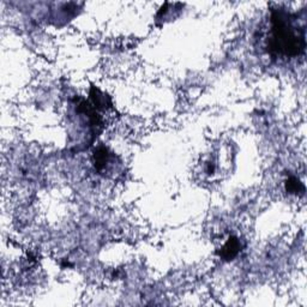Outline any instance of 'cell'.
<instances>
[{
    "mask_svg": "<svg viewBox=\"0 0 307 307\" xmlns=\"http://www.w3.org/2000/svg\"><path fill=\"white\" fill-rule=\"evenodd\" d=\"M305 47V34L294 26L290 15L281 10H272L268 51L272 55L294 58L302 54Z\"/></svg>",
    "mask_w": 307,
    "mask_h": 307,
    "instance_id": "6da1fadb",
    "label": "cell"
},
{
    "mask_svg": "<svg viewBox=\"0 0 307 307\" xmlns=\"http://www.w3.org/2000/svg\"><path fill=\"white\" fill-rule=\"evenodd\" d=\"M286 191L289 193H303L305 192V186L302 183H300V180H297L296 178L290 177L289 179L286 181Z\"/></svg>",
    "mask_w": 307,
    "mask_h": 307,
    "instance_id": "277c9868",
    "label": "cell"
},
{
    "mask_svg": "<svg viewBox=\"0 0 307 307\" xmlns=\"http://www.w3.org/2000/svg\"><path fill=\"white\" fill-rule=\"evenodd\" d=\"M240 251V243L236 237H231L227 240V243L224 244L223 247L221 249L220 257L223 258L224 261H232L233 258H236L238 253Z\"/></svg>",
    "mask_w": 307,
    "mask_h": 307,
    "instance_id": "7a4b0ae2",
    "label": "cell"
},
{
    "mask_svg": "<svg viewBox=\"0 0 307 307\" xmlns=\"http://www.w3.org/2000/svg\"><path fill=\"white\" fill-rule=\"evenodd\" d=\"M109 159L108 149L105 146H100L94 151V165L98 171H102L106 167Z\"/></svg>",
    "mask_w": 307,
    "mask_h": 307,
    "instance_id": "3957f363",
    "label": "cell"
}]
</instances>
